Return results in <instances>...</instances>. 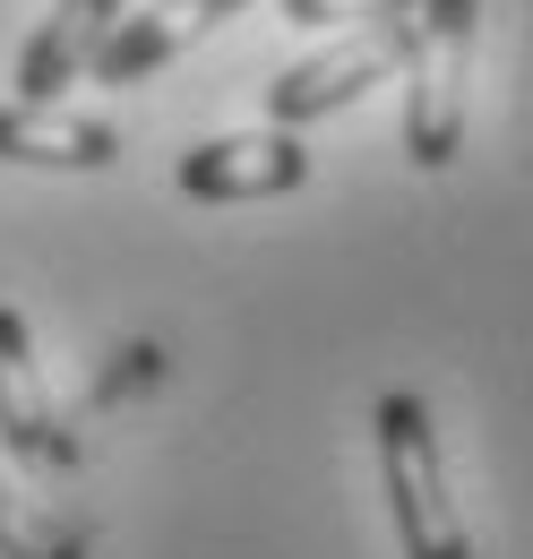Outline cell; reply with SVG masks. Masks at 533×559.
<instances>
[{
    "label": "cell",
    "instance_id": "52a82bcc",
    "mask_svg": "<svg viewBox=\"0 0 533 559\" xmlns=\"http://www.w3.org/2000/svg\"><path fill=\"white\" fill-rule=\"evenodd\" d=\"M233 9H250V0H146V9H130L112 26V44L95 52V78L104 86H146L164 61H181L199 35H215Z\"/></svg>",
    "mask_w": 533,
    "mask_h": 559
},
{
    "label": "cell",
    "instance_id": "277c9868",
    "mask_svg": "<svg viewBox=\"0 0 533 559\" xmlns=\"http://www.w3.org/2000/svg\"><path fill=\"white\" fill-rule=\"evenodd\" d=\"M310 181V146L301 130H241V139H199L181 146L173 190L199 207H250V199H293Z\"/></svg>",
    "mask_w": 533,
    "mask_h": 559
},
{
    "label": "cell",
    "instance_id": "3957f363",
    "mask_svg": "<svg viewBox=\"0 0 533 559\" xmlns=\"http://www.w3.org/2000/svg\"><path fill=\"white\" fill-rule=\"evenodd\" d=\"M404 61H413V17H370V26H353L344 44L293 61L284 78H266V121H275V130H310V121H328L344 104H362V95H370L379 78H396Z\"/></svg>",
    "mask_w": 533,
    "mask_h": 559
},
{
    "label": "cell",
    "instance_id": "30bf717a",
    "mask_svg": "<svg viewBox=\"0 0 533 559\" xmlns=\"http://www.w3.org/2000/svg\"><path fill=\"white\" fill-rule=\"evenodd\" d=\"M293 26H370V17H413L422 0H275Z\"/></svg>",
    "mask_w": 533,
    "mask_h": 559
},
{
    "label": "cell",
    "instance_id": "6da1fadb",
    "mask_svg": "<svg viewBox=\"0 0 533 559\" xmlns=\"http://www.w3.org/2000/svg\"><path fill=\"white\" fill-rule=\"evenodd\" d=\"M370 439H379V483H388V516H396L404 559H473V534L448 490V456H439V421L422 396H379L370 405Z\"/></svg>",
    "mask_w": 533,
    "mask_h": 559
},
{
    "label": "cell",
    "instance_id": "8992f818",
    "mask_svg": "<svg viewBox=\"0 0 533 559\" xmlns=\"http://www.w3.org/2000/svg\"><path fill=\"white\" fill-rule=\"evenodd\" d=\"M130 17V0H52V17L26 35V52H17V95L26 104H61L78 78H95V52L112 44V26Z\"/></svg>",
    "mask_w": 533,
    "mask_h": 559
},
{
    "label": "cell",
    "instance_id": "9c48e42d",
    "mask_svg": "<svg viewBox=\"0 0 533 559\" xmlns=\"http://www.w3.org/2000/svg\"><path fill=\"white\" fill-rule=\"evenodd\" d=\"M0 559H86V534L0 474Z\"/></svg>",
    "mask_w": 533,
    "mask_h": 559
},
{
    "label": "cell",
    "instance_id": "5b68a950",
    "mask_svg": "<svg viewBox=\"0 0 533 559\" xmlns=\"http://www.w3.org/2000/svg\"><path fill=\"white\" fill-rule=\"evenodd\" d=\"M0 448L17 456V465H35V474H78L86 465V439H78V421L52 405V388H44V361H35V336H26V319L0 301Z\"/></svg>",
    "mask_w": 533,
    "mask_h": 559
},
{
    "label": "cell",
    "instance_id": "7a4b0ae2",
    "mask_svg": "<svg viewBox=\"0 0 533 559\" xmlns=\"http://www.w3.org/2000/svg\"><path fill=\"white\" fill-rule=\"evenodd\" d=\"M473 52H482V0H422L413 9V61H404V155L422 173H448L473 112Z\"/></svg>",
    "mask_w": 533,
    "mask_h": 559
},
{
    "label": "cell",
    "instance_id": "ba28073f",
    "mask_svg": "<svg viewBox=\"0 0 533 559\" xmlns=\"http://www.w3.org/2000/svg\"><path fill=\"white\" fill-rule=\"evenodd\" d=\"M121 155L112 121L86 112H52V104H0V164H35V173H104Z\"/></svg>",
    "mask_w": 533,
    "mask_h": 559
}]
</instances>
